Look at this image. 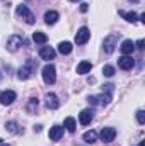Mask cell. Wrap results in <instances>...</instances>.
Returning <instances> with one entry per match:
<instances>
[{"mask_svg": "<svg viewBox=\"0 0 145 146\" xmlns=\"http://www.w3.org/2000/svg\"><path fill=\"white\" fill-rule=\"evenodd\" d=\"M133 65H135V61H133L132 56H121V58L118 60V66H119L121 70H132Z\"/></svg>", "mask_w": 145, "mask_h": 146, "instance_id": "obj_13", "label": "cell"}, {"mask_svg": "<svg viewBox=\"0 0 145 146\" xmlns=\"http://www.w3.org/2000/svg\"><path fill=\"white\" fill-rule=\"evenodd\" d=\"M36 68H38L36 60H28V61L19 68L17 76H19L21 80H28V78H31V76H33V73L36 72Z\"/></svg>", "mask_w": 145, "mask_h": 146, "instance_id": "obj_1", "label": "cell"}, {"mask_svg": "<svg viewBox=\"0 0 145 146\" xmlns=\"http://www.w3.org/2000/svg\"><path fill=\"white\" fill-rule=\"evenodd\" d=\"M89 39H91V31H89L85 26H84V27H80V29L77 31V34H75V42H77L79 46L85 44Z\"/></svg>", "mask_w": 145, "mask_h": 146, "instance_id": "obj_4", "label": "cell"}, {"mask_svg": "<svg viewBox=\"0 0 145 146\" xmlns=\"http://www.w3.org/2000/svg\"><path fill=\"white\" fill-rule=\"evenodd\" d=\"M138 146H145V145H144V141H142V143H140V145H138Z\"/></svg>", "mask_w": 145, "mask_h": 146, "instance_id": "obj_31", "label": "cell"}, {"mask_svg": "<svg viewBox=\"0 0 145 146\" xmlns=\"http://www.w3.org/2000/svg\"><path fill=\"white\" fill-rule=\"evenodd\" d=\"M62 136H63V127L62 126H53L50 129V139L51 141H58Z\"/></svg>", "mask_w": 145, "mask_h": 146, "instance_id": "obj_14", "label": "cell"}, {"mask_svg": "<svg viewBox=\"0 0 145 146\" xmlns=\"http://www.w3.org/2000/svg\"><path fill=\"white\" fill-rule=\"evenodd\" d=\"M119 49H121L123 56H130V54L133 53V49H135V44H133V41H132V39H125V41L121 42Z\"/></svg>", "mask_w": 145, "mask_h": 146, "instance_id": "obj_12", "label": "cell"}, {"mask_svg": "<svg viewBox=\"0 0 145 146\" xmlns=\"http://www.w3.org/2000/svg\"><path fill=\"white\" fill-rule=\"evenodd\" d=\"M114 136H116V129L114 127H103V131H101V141L111 143V141H114Z\"/></svg>", "mask_w": 145, "mask_h": 146, "instance_id": "obj_7", "label": "cell"}, {"mask_svg": "<svg viewBox=\"0 0 145 146\" xmlns=\"http://www.w3.org/2000/svg\"><path fill=\"white\" fill-rule=\"evenodd\" d=\"M15 92L14 90H3L2 94H0V104H3V106H10L14 100H15Z\"/></svg>", "mask_w": 145, "mask_h": 146, "instance_id": "obj_6", "label": "cell"}, {"mask_svg": "<svg viewBox=\"0 0 145 146\" xmlns=\"http://www.w3.org/2000/svg\"><path fill=\"white\" fill-rule=\"evenodd\" d=\"M72 49H73V46H72V42H68V41H63V42L58 44V51L62 54H70Z\"/></svg>", "mask_w": 145, "mask_h": 146, "instance_id": "obj_17", "label": "cell"}, {"mask_svg": "<svg viewBox=\"0 0 145 146\" xmlns=\"http://www.w3.org/2000/svg\"><path fill=\"white\" fill-rule=\"evenodd\" d=\"M19 46H22V37L19 36V34H12V36L9 37V41H7V49L10 53H14V51L19 49Z\"/></svg>", "mask_w": 145, "mask_h": 146, "instance_id": "obj_5", "label": "cell"}, {"mask_svg": "<svg viewBox=\"0 0 145 146\" xmlns=\"http://www.w3.org/2000/svg\"><path fill=\"white\" fill-rule=\"evenodd\" d=\"M0 146H9V143H2V141H0Z\"/></svg>", "mask_w": 145, "mask_h": 146, "instance_id": "obj_30", "label": "cell"}, {"mask_svg": "<svg viewBox=\"0 0 145 146\" xmlns=\"http://www.w3.org/2000/svg\"><path fill=\"white\" fill-rule=\"evenodd\" d=\"M43 80H44L46 85H53L56 82V70H55L53 65H46L43 68Z\"/></svg>", "mask_w": 145, "mask_h": 146, "instance_id": "obj_3", "label": "cell"}, {"mask_svg": "<svg viewBox=\"0 0 145 146\" xmlns=\"http://www.w3.org/2000/svg\"><path fill=\"white\" fill-rule=\"evenodd\" d=\"M70 2H77V0H70Z\"/></svg>", "mask_w": 145, "mask_h": 146, "instance_id": "obj_32", "label": "cell"}, {"mask_svg": "<svg viewBox=\"0 0 145 146\" xmlns=\"http://www.w3.org/2000/svg\"><path fill=\"white\" fill-rule=\"evenodd\" d=\"M33 41L36 42V44H44L46 41H48V36L44 34V33H41V31H38L33 34Z\"/></svg>", "mask_w": 145, "mask_h": 146, "instance_id": "obj_20", "label": "cell"}, {"mask_svg": "<svg viewBox=\"0 0 145 146\" xmlns=\"http://www.w3.org/2000/svg\"><path fill=\"white\" fill-rule=\"evenodd\" d=\"M119 15H121V17H125V19H126L128 22H132V24H135V22L138 21L135 12H123V10H119Z\"/></svg>", "mask_w": 145, "mask_h": 146, "instance_id": "obj_21", "label": "cell"}, {"mask_svg": "<svg viewBox=\"0 0 145 146\" xmlns=\"http://www.w3.org/2000/svg\"><path fill=\"white\" fill-rule=\"evenodd\" d=\"M116 44H118V37L116 36H108L106 39H104V51H106L108 54H111V53L116 49Z\"/></svg>", "mask_w": 145, "mask_h": 146, "instance_id": "obj_11", "label": "cell"}, {"mask_svg": "<svg viewBox=\"0 0 145 146\" xmlns=\"http://www.w3.org/2000/svg\"><path fill=\"white\" fill-rule=\"evenodd\" d=\"M38 109V99H29V102H28V106H26V110L29 112V114H34Z\"/></svg>", "mask_w": 145, "mask_h": 146, "instance_id": "obj_22", "label": "cell"}, {"mask_svg": "<svg viewBox=\"0 0 145 146\" xmlns=\"http://www.w3.org/2000/svg\"><path fill=\"white\" fill-rule=\"evenodd\" d=\"M144 44H145V41L144 39H140V41L137 42V48H138V49H144Z\"/></svg>", "mask_w": 145, "mask_h": 146, "instance_id": "obj_29", "label": "cell"}, {"mask_svg": "<svg viewBox=\"0 0 145 146\" xmlns=\"http://www.w3.org/2000/svg\"><path fill=\"white\" fill-rule=\"evenodd\" d=\"M63 127H65L68 133H75V127H77L75 119H73V117H67V119H65V122H63Z\"/></svg>", "mask_w": 145, "mask_h": 146, "instance_id": "obj_19", "label": "cell"}, {"mask_svg": "<svg viewBox=\"0 0 145 146\" xmlns=\"http://www.w3.org/2000/svg\"><path fill=\"white\" fill-rule=\"evenodd\" d=\"M58 19H60V14L55 12V10H48V12L44 14V22H46V24H55Z\"/></svg>", "mask_w": 145, "mask_h": 146, "instance_id": "obj_16", "label": "cell"}, {"mask_svg": "<svg viewBox=\"0 0 145 146\" xmlns=\"http://www.w3.org/2000/svg\"><path fill=\"white\" fill-rule=\"evenodd\" d=\"M15 12H17V15L19 17H22L28 24H34L36 22V19H34V15H33V12L28 9V5H24V3H21V5H17V9H15Z\"/></svg>", "mask_w": 145, "mask_h": 146, "instance_id": "obj_2", "label": "cell"}, {"mask_svg": "<svg viewBox=\"0 0 145 146\" xmlns=\"http://www.w3.org/2000/svg\"><path fill=\"white\" fill-rule=\"evenodd\" d=\"M84 141L85 143H89V145H92V143H96L97 141V133L96 131H87V133H84Z\"/></svg>", "mask_w": 145, "mask_h": 146, "instance_id": "obj_18", "label": "cell"}, {"mask_svg": "<svg viewBox=\"0 0 145 146\" xmlns=\"http://www.w3.org/2000/svg\"><path fill=\"white\" fill-rule=\"evenodd\" d=\"M137 121H138V124H145V112L144 110H138L137 112Z\"/></svg>", "mask_w": 145, "mask_h": 146, "instance_id": "obj_26", "label": "cell"}, {"mask_svg": "<svg viewBox=\"0 0 145 146\" xmlns=\"http://www.w3.org/2000/svg\"><path fill=\"white\" fill-rule=\"evenodd\" d=\"M87 102H89V104H92V106H96V104H97V99H96L94 95H91V97L87 99Z\"/></svg>", "mask_w": 145, "mask_h": 146, "instance_id": "obj_27", "label": "cell"}, {"mask_svg": "<svg viewBox=\"0 0 145 146\" xmlns=\"http://www.w3.org/2000/svg\"><path fill=\"white\" fill-rule=\"evenodd\" d=\"M44 100H46V107H48V109L55 110V109L60 107V100H58V97H56L55 94H46Z\"/></svg>", "mask_w": 145, "mask_h": 146, "instance_id": "obj_10", "label": "cell"}, {"mask_svg": "<svg viewBox=\"0 0 145 146\" xmlns=\"http://www.w3.org/2000/svg\"><path fill=\"white\" fill-rule=\"evenodd\" d=\"M5 129H7L9 133H12V134H15V133H17V124L10 121V122H7V124H5Z\"/></svg>", "mask_w": 145, "mask_h": 146, "instance_id": "obj_24", "label": "cell"}, {"mask_svg": "<svg viewBox=\"0 0 145 146\" xmlns=\"http://www.w3.org/2000/svg\"><path fill=\"white\" fill-rule=\"evenodd\" d=\"M92 117H94V110H92V109H84L80 114H79V121H80V124H82V126L91 124Z\"/></svg>", "mask_w": 145, "mask_h": 146, "instance_id": "obj_8", "label": "cell"}, {"mask_svg": "<svg viewBox=\"0 0 145 146\" xmlns=\"http://www.w3.org/2000/svg\"><path fill=\"white\" fill-rule=\"evenodd\" d=\"M55 49L51 48V46H43L41 48V51H39V56H41V60H44V61H50V60H55Z\"/></svg>", "mask_w": 145, "mask_h": 146, "instance_id": "obj_9", "label": "cell"}, {"mask_svg": "<svg viewBox=\"0 0 145 146\" xmlns=\"http://www.w3.org/2000/svg\"><path fill=\"white\" fill-rule=\"evenodd\" d=\"M97 99V104H101V106H108L109 102H111V94H103V95H99V97H96Z\"/></svg>", "mask_w": 145, "mask_h": 146, "instance_id": "obj_23", "label": "cell"}, {"mask_svg": "<svg viewBox=\"0 0 145 146\" xmlns=\"http://www.w3.org/2000/svg\"><path fill=\"white\" fill-rule=\"evenodd\" d=\"M103 73H104L106 76H113V75H114V68L109 66V65H106V66H103Z\"/></svg>", "mask_w": 145, "mask_h": 146, "instance_id": "obj_25", "label": "cell"}, {"mask_svg": "<svg viewBox=\"0 0 145 146\" xmlns=\"http://www.w3.org/2000/svg\"><path fill=\"white\" fill-rule=\"evenodd\" d=\"M89 10V3H80V12H87Z\"/></svg>", "mask_w": 145, "mask_h": 146, "instance_id": "obj_28", "label": "cell"}, {"mask_svg": "<svg viewBox=\"0 0 145 146\" xmlns=\"http://www.w3.org/2000/svg\"><path fill=\"white\" fill-rule=\"evenodd\" d=\"M91 70H92V63L91 61H80L77 65V73L79 75H85V73H89Z\"/></svg>", "mask_w": 145, "mask_h": 146, "instance_id": "obj_15", "label": "cell"}, {"mask_svg": "<svg viewBox=\"0 0 145 146\" xmlns=\"http://www.w3.org/2000/svg\"><path fill=\"white\" fill-rule=\"evenodd\" d=\"M0 141H2V139H0Z\"/></svg>", "mask_w": 145, "mask_h": 146, "instance_id": "obj_33", "label": "cell"}]
</instances>
